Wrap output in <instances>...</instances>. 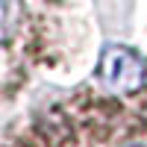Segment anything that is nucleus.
I'll return each instance as SVG.
<instances>
[{
    "label": "nucleus",
    "mask_w": 147,
    "mask_h": 147,
    "mask_svg": "<svg viewBox=\"0 0 147 147\" xmlns=\"http://www.w3.org/2000/svg\"><path fill=\"white\" fill-rule=\"evenodd\" d=\"M100 82L112 94H132L144 85V65L141 59L121 44L106 47L100 56Z\"/></svg>",
    "instance_id": "nucleus-1"
},
{
    "label": "nucleus",
    "mask_w": 147,
    "mask_h": 147,
    "mask_svg": "<svg viewBox=\"0 0 147 147\" xmlns=\"http://www.w3.org/2000/svg\"><path fill=\"white\" fill-rule=\"evenodd\" d=\"M127 147H141V144H127Z\"/></svg>",
    "instance_id": "nucleus-2"
}]
</instances>
